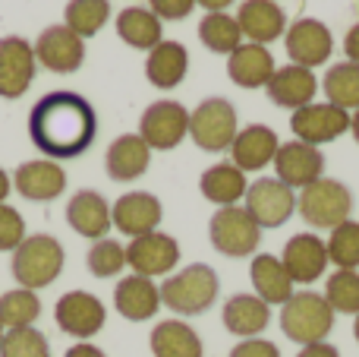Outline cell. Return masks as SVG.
<instances>
[{"mask_svg":"<svg viewBox=\"0 0 359 357\" xmlns=\"http://www.w3.org/2000/svg\"><path fill=\"white\" fill-rule=\"evenodd\" d=\"M38 316H41V297H38V291L13 288L6 294H0V326L6 332L10 329L35 326Z\"/></svg>","mask_w":359,"mask_h":357,"instance_id":"d590c367","label":"cell"},{"mask_svg":"<svg viewBox=\"0 0 359 357\" xmlns=\"http://www.w3.org/2000/svg\"><path fill=\"white\" fill-rule=\"evenodd\" d=\"M325 247H328V263H334L337 269H359V221L347 219L337 225Z\"/></svg>","mask_w":359,"mask_h":357,"instance_id":"f35d334b","label":"cell"},{"mask_svg":"<svg viewBox=\"0 0 359 357\" xmlns=\"http://www.w3.org/2000/svg\"><path fill=\"white\" fill-rule=\"evenodd\" d=\"M10 190H13V177L6 174L4 168H0V202H6V196H10Z\"/></svg>","mask_w":359,"mask_h":357,"instance_id":"c3c4849f","label":"cell"},{"mask_svg":"<svg viewBox=\"0 0 359 357\" xmlns=\"http://www.w3.org/2000/svg\"><path fill=\"white\" fill-rule=\"evenodd\" d=\"M0 357H50V345L35 326L10 329L0 342Z\"/></svg>","mask_w":359,"mask_h":357,"instance_id":"ab89813d","label":"cell"},{"mask_svg":"<svg viewBox=\"0 0 359 357\" xmlns=\"http://www.w3.org/2000/svg\"><path fill=\"white\" fill-rule=\"evenodd\" d=\"M353 339H356V345H359V313L353 316Z\"/></svg>","mask_w":359,"mask_h":357,"instance_id":"f907efd6","label":"cell"},{"mask_svg":"<svg viewBox=\"0 0 359 357\" xmlns=\"http://www.w3.org/2000/svg\"><path fill=\"white\" fill-rule=\"evenodd\" d=\"M221 294V278L208 263H192L174 272L161 285V307L174 310L177 316H202L215 307Z\"/></svg>","mask_w":359,"mask_h":357,"instance_id":"7a4b0ae2","label":"cell"},{"mask_svg":"<svg viewBox=\"0 0 359 357\" xmlns=\"http://www.w3.org/2000/svg\"><path fill=\"white\" fill-rule=\"evenodd\" d=\"M164 219V206L155 193H145V190H133L123 193L117 202L111 206V221L120 234L126 238H142V234L158 231Z\"/></svg>","mask_w":359,"mask_h":357,"instance_id":"e0dca14e","label":"cell"},{"mask_svg":"<svg viewBox=\"0 0 359 357\" xmlns=\"http://www.w3.org/2000/svg\"><path fill=\"white\" fill-rule=\"evenodd\" d=\"M86 266L95 278H114L126 269V247L114 238H101L88 247Z\"/></svg>","mask_w":359,"mask_h":357,"instance_id":"74e56055","label":"cell"},{"mask_svg":"<svg viewBox=\"0 0 359 357\" xmlns=\"http://www.w3.org/2000/svg\"><path fill=\"white\" fill-rule=\"evenodd\" d=\"M180 263V244L177 238L164 231H151L142 238H133L126 247V266L133 269V275L142 278H158L170 275Z\"/></svg>","mask_w":359,"mask_h":357,"instance_id":"4fadbf2b","label":"cell"},{"mask_svg":"<svg viewBox=\"0 0 359 357\" xmlns=\"http://www.w3.org/2000/svg\"><path fill=\"white\" fill-rule=\"evenodd\" d=\"M350 209H353L350 187L334 181V177H318L316 183L303 187L297 196L299 219L309 228H318V231H334L337 225H344L350 219Z\"/></svg>","mask_w":359,"mask_h":357,"instance_id":"5b68a950","label":"cell"},{"mask_svg":"<svg viewBox=\"0 0 359 357\" xmlns=\"http://www.w3.org/2000/svg\"><path fill=\"white\" fill-rule=\"evenodd\" d=\"M265 92H268V98H271V105L287 108V111H299V108L312 105V98H316V92H318V79L312 70L287 63V67L274 70Z\"/></svg>","mask_w":359,"mask_h":357,"instance_id":"7402d4cb","label":"cell"},{"mask_svg":"<svg viewBox=\"0 0 359 357\" xmlns=\"http://www.w3.org/2000/svg\"><path fill=\"white\" fill-rule=\"evenodd\" d=\"M149 10L155 13L158 19H168V22H180L186 19L192 10H196V0H149Z\"/></svg>","mask_w":359,"mask_h":357,"instance_id":"b9f144b4","label":"cell"},{"mask_svg":"<svg viewBox=\"0 0 359 357\" xmlns=\"http://www.w3.org/2000/svg\"><path fill=\"white\" fill-rule=\"evenodd\" d=\"M350 133H353V139H356V145H359V108L350 114Z\"/></svg>","mask_w":359,"mask_h":357,"instance_id":"681fc988","label":"cell"},{"mask_svg":"<svg viewBox=\"0 0 359 357\" xmlns=\"http://www.w3.org/2000/svg\"><path fill=\"white\" fill-rule=\"evenodd\" d=\"M274 171H278V181L287 183L290 190H303L309 183H316L318 177H325V155L318 152V145L299 143H280L278 155H274Z\"/></svg>","mask_w":359,"mask_h":357,"instance_id":"2e32d148","label":"cell"},{"mask_svg":"<svg viewBox=\"0 0 359 357\" xmlns=\"http://www.w3.org/2000/svg\"><path fill=\"white\" fill-rule=\"evenodd\" d=\"M63 263H67V253H63V244L50 234H29L22 244L13 250V278H16L19 288H48L60 278Z\"/></svg>","mask_w":359,"mask_h":357,"instance_id":"3957f363","label":"cell"},{"mask_svg":"<svg viewBox=\"0 0 359 357\" xmlns=\"http://www.w3.org/2000/svg\"><path fill=\"white\" fill-rule=\"evenodd\" d=\"M0 342H4V326H0Z\"/></svg>","mask_w":359,"mask_h":357,"instance_id":"816d5d0a","label":"cell"},{"mask_svg":"<svg viewBox=\"0 0 359 357\" xmlns=\"http://www.w3.org/2000/svg\"><path fill=\"white\" fill-rule=\"evenodd\" d=\"M322 89L331 105L344 108V111H356L359 108V63L353 60L331 63L322 79Z\"/></svg>","mask_w":359,"mask_h":357,"instance_id":"836d02e7","label":"cell"},{"mask_svg":"<svg viewBox=\"0 0 359 357\" xmlns=\"http://www.w3.org/2000/svg\"><path fill=\"white\" fill-rule=\"evenodd\" d=\"M198 41L211 51V54H233L243 44V32L236 16L230 13H205L198 22Z\"/></svg>","mask_w":359,"mask_h":357,"instance_id":"d6a6232c","label":"cell"},{"mask_svg":"<svg viewBox=\"0 0 359 357\" xmlns=\"http://www.w3.org/2000/svg\"><path fill=\"white\" fill-rule=\"evenodd\" d=\"M111 19V0H69L63 10V25L86 41L98 35Z\"/></svg>","mask_w":359,"mask_h":357,"instance_id":"e575fe53","label":"cell"},{"mask_svg":"<svg viewBox=\"0 0 359 357\" xmlns=\"http://www.w3.org/2000/svg\"><path fill=\"white\" fill-rule=\"evenodd\" d=\"M284 48H287V57H290L297 67L316 70L331 60V54H334V38H331V29L322 19L303 16L287 25Z\"/></svg>","mask_w":359,"mask_h":357,"instance_id":"9c48e42d","label":"cell"},{"mask_svg":"<svg viewBox=\"0 0 359 357\" xmlns=\"http://www.w3.org/2000/svg\"><path fill=\"white\" fill-rule=\"evenodd\" d=\"M29 136L35 149L50 162L79 158L92 149L98 136V114L92 101L79 92L57 89L32 105L29 111Z\"/></svg>","mask_w":359,"mask_h":357,"instance_id":"6da1fadb","label":"cell"},{"mask_svg":"<svg viewBox=\"0 0 359 357\" xmlns=\"http://www.w3.org/2000/svg\"><path fill=\"white\" fill-rule=\"evenodd\" d=\"M38 73L35 44H29L22 35L0 38V98L16 101L29 92L32 79Z\"/></svg>","mask_w":359,"mask_h":357,"instance_id":"30bf717a","label":"cell"},{"mask_svg":"<svg viewBox=\"0 0 359 357\" xmlns=\"http://www.w3.org/2000/svg\"><path fill=\"white\" fill-rule=\"evenodd\" d=\"M230 357H280V351L268 339H243L240 345L230 348Z\"/></svg>","mask_w":359,"mask_h":357,"instance_id":"7bdbcfd3","label":"cell"},{"mask_svg":"<svg viewBox=\"0 0 359 357\" xmlns=\"http://www.w3.org/2000/svg\"><path fill=\"white\" fill-rule=\"evenodd\" d=\"M35 57L50 73L69 76L86 63V41H82L76 32H69L63 22L48 25V29L35 38Z\"/></svg>","mask_w":359,"mask_h":357,"instance_id":"9a60e30c","label":"cell"},{"mask_svg":"<svg viewBox=\"0 0 359 357\" xmlns=\"http://www.w3.org/2000/svg\"><path fill=\"white\" fill-rule=\"evenodd\" d=\"M280 263L284 269L290 272L293 285H312L325 275L328 269V247L318 234L303 231V234H293L287 240L284 253H280Z\"/></svg>","mask_w":359,"mask_h":357,"instance_id":"ac0fdd59","label":"cell"},{"mask_svg":"<svg viewBox=\"0 0 359 357\" xmlns=\"http://www.w3.org/2000/svg\"><path fill=\"white\" fill-rule=\"evenodd\" d=\"M274 57L265 44L243 41L233 54L227 57V76L240 89H265L268 79L274 76Z\"/></svg>","mask_w":359,"mask_h":357,"instance_id":"484cf974","label":"cell"},{"mask_svg":"<svg viewBox=\"0 0 359 357\" xmlns=\"http://www.w3.org/2000/svg\"><path fill=\"white\" fill-rule=\"evenodd\" d=\"M54 320H57V326H60V332L73 335V339H79V342H88L104 329L107 310H104V304L95 294H88V291H67L54 307Z\"/></svg>","mask_w":359,"mask_h":357,"instance_id":"5bb4252c","label":"cell"},{"mask_svg":"<svg viewBox=\"0 0 359 357\" xmlns=\"http://www.w3.org/2000/svg\"><path fill=\"white\" fill-rule=\"evenodd\" d=\"M221 323L236 339H259L271 323V307L259 294H233L224 304Z\"/></svg>","mask_w":359,"mask_h":357,"instance_id":"4316f807","label":"cell"},{"mask_svg":"<svg viewBox=\"0 0 359 357\" xmlns=\"http://www.w3.org/2000/svg\"><path fill=\"white\" fill-rule=\"evenodd\" d=\"M344 54H347V60L359 63V22L350 25L347 35H344Z\"/></svg>","mask_w":359,"mask_h":357,"instance_id":"ee69618b","label":"cell"},{"mask_svg":"<svg viewBox=\"0 0 359 357\" xmlns=\"http://www.w3.org/2000/svg\"><path fill=\"white\" fill-rule=\"evenodd\" d=\"M249 282L268 307H274V304L284 307L293 297V288H297L280 257H274V253H255L252 263H249Z\"/></svg>","mask_w":359,"mask_h":357,"instance_id":"83f0119b","label":"cell"},{"mask_svg":"<svg viewBox=\"0 0 359 357\" xmlns=\"http://www.w3.org/2000/svg\"><path fill=\"white\" fill-rule=\"evenodd\" d=\"M149 164H151V149L145 145V139L139 133H123V136H117L107 145L104 168L111 181L117 183L139 181L149 171Z\"/></svg>","mask_w":359,"mask_h":357,"instance_id":"d4e9b609","label":"cell"},{"mask_svg":"<svg viewBox=\"0 0 359 357\" xmlns=\"http://www.w3.org/2000/svg\"><path fill=\"white\" fill-rule=\"evenodd\" d=\"M13 190L29 202H50L67 190V171L50 158L22 162L13 171Z\"/></svg>","mask_w":359,"mask_h":357,"instance_id":"d6986e66","label":"cell"},{"mask_svg":"<svg viewBox=\"0 0 359 357\" xmlns=\"http://www.w3.org/2000/svg\"><path fill=\"white\" fill-rule=\"evenodd\" d=\"M208 238H211V247L221 257L243 259V257H255L262 240V228L255 225V219L243 206H224L211 215Z\"/></svg>","mask_w":359,"mask_h":357,"instance_id":"52a82bcc","label":"cell"},{"mask_svg":"<svg viewBox=\"0 0 359 357\" xmlns=\"http://www.w3.org/2000/svg\"><path fill=\"white\" fill-rule=\"evenodd\" d=\"M198 190H202V196L208 202H215L217 209H224V206H236L240 200H246L249 181L233 162H217V164H211V168L202 171Z\"/></svg>","mask_w":359,"mask_h":357,"instance_id":"f546056e","label":"cell"},{"mask_svg":"<svg viewBox=\"0 0 359 357\" xmlns=\"http://www.w3.org/2000/svg\"><path fill=\"white\" fill-rule=\"evenodd\" d=\"M196 6H202V10H208V13H224L233 6V0H196Z\"/></svg>","mask_w":359,"mask_h":357,"instance_id":"7dc6e473","label":"cell"},{"mask_svg":"<svg viewBox=\"0 0 359 357\" xmlns=\"http://www.w3.org/2000/svg\"><path fill=\"white\" fill-rule=\"evenodd\" d=\"M63 357H107V354L101 351L98 345H92V342H76V345L69 348Z\"/></svg>","mask_w":359,"mask_h":357,"instance_id":"bcb514c9","label":"cell"},{"mask_svg":"<svg viewBox=\"0 0 359 357\" xmlns=\"http://www.w3.org/2000/svg\"><path fill=\"white\" fill-rule=\"evenodd\" d=\"M139 136L151 152H170L189 136V111L174 98L149 105L139 117Z\"/></svg>","mask_w":359,"mask_h":357,"instance_id":"ba28073f","label":"cell"},{"mask_svg":"<svg viewBox=\"0 0 359 357\" xmlns=\"http://www.w3.org/2000/svg\"><path fill=\"white\" fill-rule=\"evenodd\" d=\"M297 357H341V351H337L334 345H328V342H318V345H306L299 348Z\"/></svg>","mask_w":359,"mask_h":357,"instance_id":"f6af8a7d","label":"cell"},{"mask_svg":"<svg viewBox=\"0 0 359 357\" xmlns=\"http://www.w3.org/2000/svg\"><path fill=\"white\" fill-rule=\"evenodd\" d=\"M25 238L29 234H25V221L19 215V209L0 202V253H13Z\"/></svg>","mask_w":359,"mask_h":357,"instance_id":"60d3db41","label":"cell"},{"mask_svg":"<svg viewBox=\"0 0 359 357\" xmlns=\"http://www.w3.org/2000/svg\"><path fill=\"white\" fill-rule=\"evenodd\" d=\"M67 221L79 238L95 240L107 238V231L114 228L111 221V202L98 193V190H79L69 196L67 202Z\"/></svg>","mask_w":359,"mask_h":357,"instance_id":"44dd1931","label":"cell"},{"mask_svg":"<svg viewBox=\"0 0 359 357\" xmlns=\"http://www.w3.org/2000/svg\"><path fill=\"white\" fill-rule=\"evenodd\" d=\"M280 149L278 133L268 124H249L236 133L233 145H230V162L249 174V171H262L268 164H274V155Z\"/></svg>","mask_w":359,"mask_h":357,"instance_id":"ffe728a7","label":"cell"},{"mask_svg":"<svg viewBox=\"0 0 359 357\" xmlns=\"http://www.w3.org/2000/svg\"><path fill=\"white\" fill-rule=\"evenodd\" d=\"M114 307H117V313L123 320L145 323L161 310V288L155 285V278L126 275L114 288Z\"/></svg>","mask_w":359,"mask_h":357,"instance_id":"cb8c5ba5","label":"cell"},{"mask_svg":"<svg viewBox=\"0 0 359 357\" xmlns=\"http://www.w3.org/2000/svg\"><path fill=\"white\" fill-rule=\"evenodd\" d=\"M243 202H246L243 209L252 215L259 228H280L297 212V193L278 177H259L255 183H249Z\"/></svg>","mask_w":359,"mask_h":357,"instance_id":"8fae6325","label":"cell"},{"mask_svg":"<svg viewBox=\"0 0 359 357\" xmlns=\"http://www.w3.org/2000/svg\"><path fill=\"white\" fill-rule=\"evenodd\" d=\"M325 301L331 304L334 313H359V269H337L325 282Z\"/></svg>","mask_w":359,"mask_h":357,"instance_id":"8d00e7d4","label":"cell"},{"mask_svg":"<svg viewBox=\"0 0 359 357\" xmlns=\"http://www.w3.org/2000/svg\"><path fill=\"white\" fill-rule=\"evenodd\" d=\"M236 22H240L243 38L252 44H271L280 35H287V13L274 0H243L236 10Z\"/></svg>","mask_w":359,"mask_h":357,"instance_id":"603a6c76","label":"cell"},{"mask_svg":"<svg viewBox=\"0 0 359 357\" xmlns=\"http://www.w3.org/2000/svg\"><path fill=\"white\" fill-rule=\"evenodd\" d=\"M334 310L325 301V294L316 291H293V297L280 307V329L290 342H297L299 348L318 345L331 335L334 329Z\"/></svg>","mask_w":359,"mask_h":357,"instance_id":"277c9868","label":"cell"},{"mask_svg":"<svg viewBox=\"0 0 359 357\" xmlns=\"http://www.w3.org/2000/svg\"><path fill=\"white\" fill-rule=\"evenodd\" d=\"M290 130L299 143L325 145L341 139L350 130V111L331 105V101H312L290 114Z\"/></svg>","mask_w":359,"mask_h":357,"instance_id":"7c38bea8","label":"cell"},{"mask_svg":"<svg viewBox=\"0 0 359 357\" xmlns=\"http://www.w3.org/2000/svg\"><path fill=\"white\" fill-rule=\"evenodd\" d=\"M117 35L123 44H130V48H136V51H145V54H149L155 44L164 41L161 19H158L149 6H126V10H120Z\"/></svg>","mask_w":359,"mask_h":357,"instance_id":"1f68e13d","label":"cell"},{"mask_svg":"<svg viewBox=\"0 0 359 357\" xmlns=\"http://www.w3.org/2000/svg\"><path fill=\"white\" fill-rule=\"evenodd\" d=\"M149 345L155 357H202V339L198 332L183 320H164L151 329Z\"/></svg>","mask_w":359,"mask_h":357,"instance_id":"4dcf8cb0","label":"cell"},{"mask_svg":"<svg viewBox=\"0 0 359 357\" xmlns=\"http://www.w3.org/2000/svg\"><path fill=\"white\" fill-rule=\"evenodd\" d=\"M186 73H189V51L180 41L164 38L145 57V79L155 89H177L186 79Z\"/></svg>","mask_w":359,"mask_h":357,"instance_id":"f1b7e54d","label":"cell"},{"mask_svg":"<svg viewBox=\"0 0 359 357\" xmlns=\"http://www.w3.org/2000/svg\"><path fill=\"white\" fill-rule=\"evenodd\" d=\"M240 133L236 108L227 98H205L189 111V139L202 152H227Z\"/></svg>","mask_w":359,"mask_h":357,"instance_id":"8992f818","label":"cell"}]
</instances>
